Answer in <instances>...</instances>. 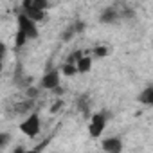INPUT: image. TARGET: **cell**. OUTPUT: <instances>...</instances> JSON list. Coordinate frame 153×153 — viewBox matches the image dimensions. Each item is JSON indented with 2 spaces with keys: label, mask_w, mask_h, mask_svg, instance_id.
<instances>
[{
  "label": "cell",
  "mask_w": 153,
  "mask_h": 153,
  "mask_svg": "<svg viewBox=\"0 0 153 153\" xmlns=\"http://www.w3.org/2000/svg\"><path fill=\"white\" fill-rule=\"evenodd\" d=\"M36 94H38V90H36V88H29V90H27V96H29L31 99H33V97H36Z\"/></svg>",
  "instance_id": "cell-17"
},
{
  "label": "cell",
  "mask_w": 153,
  "mask_h": 153,
  "mask_svg": "<svg viewBox=\"0 0 153 153\" xmlns=\"http://www.w3.org/2000/svg\"><path fill=\"white\" fill-rule=\"evenodd\" d=\"M101 148L105 151H110V153H119L123 149V142L119 139H105L103 144H101Z\"/></svg>",
  "instance_id": "cell-5"
},
{
  "label": "cell",
  "mask_w": 153,
  "mask_h": 153,
  "mask_svg": "<svg viewBox=\"0 0 153 153\" xmlns=\"http://www.w3.org/2000/svg\"><path fill=\"white\" fill-rule=\"evenodd\" d=\"M117 18H119L117 11H115V9H110V7H108V9H105V11H103V15H101V22H103V24H114Z\"/></svg>",
  "instance_id": "cell-8"
},
{
  "label": "cell",
  "mask_w": 153,
  "mask_h": 153,
  "mask_svg": "<svg viewBox=\"0 0 153 153\" xmlns=\"http://www.w3.org/2000/svg\"><path fill=\"white\" fill-rule=\"evenodd\" d=\"M6 52V45L4 43H0V54H4Z\"/></svg>",
  "instance_id": "cell-18"
},
{
  "label": "cell",
  "mask_w": 153,
  "mask_h": 153,
  "mask_svg": "<svg viewBox=\"0 0 153 153\" xmlns=\"http://www.w3.org/2000/svg\"><path fill=\"white\" fill-rule=\"evenodd\" d=\"M74 33H76V31H74V29H70V31H67V33H65V34H63V40H65V42H68V40H70V36H72V34H74Z\"/></svg>",
  "instance_id": "cell-16"
},
{
  "label": "cell",
  "mask_w": 153,
  "mask_h": 153,
  "mask_svg": "<svg viewBox=\"0 0 153 153\" xmlns=\"http://www.w3.org/2000/svg\"><path fill=\"white\" fill-rule=\"evenodd\" d=\"M47 0H24V9H45Z\"/></svg>",
  "instance_id": "cell-7"
},
{
  "label": "cell",
  "mask_w": 153,
  "mask_h": 153,
  "mask_svg": "<svg viewBox=\"0 0 153 153\" xmlns=\"http://www.w3.org/2000/svg\"><path fill=\"white\" fill-rule=\"evenodd\" d=\"M22 133H25L27 137H36L40 133V117L38 114H31L22 124H20Z\"/></svg>",
  "instance_id": "cell-2"
},
{
  "label": "cell",
  "mask_w": 153,
  "mask_h": 153,
  "mask_svg": "<svg viewBox=\"0 0 153 153\" xmlns=\"http://www.w3.org/2000/svg\"><path fill=\"white\" fill-rule=\"evenodd\" d=\"M105 126H106V117H105L103 114H94L92 119H90V124H88V133H90V137H94V139L99 137V135L103 133Z\"/></svg>",
  "instance_id": "cell-3"
},
{
  "label": "cell",
  "mask_w": 153,
  "mask_h": 153,
  "mask_svg": "<svg viewBox=\"0 0 153 153\" xmlns=\"http://www.w3.org/2000/svg\"><path fill=\"white\" fill-rule=\"evenodd\" d=\"M61 106H63V101H58V103L51 108V112H52V114H56V112H59V108H61Z\"/></svg>",
  "instance_id": "cell-15"
},
{
  "label": "cell",
  "mask_w": 153,
  "mask_h": 153,
  "mask_svg": "<svg viewBox=\"0 0 153 153\" xmlns=\"http://www.w3.org/2000/svg\"><path fill=\"white\" fill-rule=\"evenodd\" d=\"M25 42H27V36L18 29V33H16V40H15V45H16V49H20V47H24L25 45Z\"/></svg>",
  "instance_id": "cell-11"
},
{
  "label": "cell",
  "mask_w": 153,
  "mask_h": 153,
  "mask_svg": "<svg viewBox=\"0 0 153 153\" xmlns=\"http://www.w3.org/2000/svg\"><path fill=\"white\" fill-rule=\"evenodd\" d=\"M58 85H59V74H58V70H51V72H47V74L43 76V79H42V87H43V88L52 90V88L58 87Z\"/></svg>",
  "instance_id": "cell-4"
},
{
  "label": "cell",
  "mask_w": 153,
  "mask_h": 153,
  "mask_svg": "<svg viewBox=\"0 0 153 153\" xmlns=\"http://www.w3.org/2000/svg\"><path fill=\"white\" fill-rule=\"evenodd\" d=\"M94 54L99 56V58H103V56L108 54V49H106V47H96V49H94Z\"/></svg>",
  "instance_id": "cell-14"
},
{
  "label": "cell",
  "mask_w": 153,
  "mask_h": 153,
  "mask_svg": "<svg viewBox=\"0 0 153 153\" xmlns=\"http://www.w3.org/2000/svg\"><path fill=\"white\" fill-rule=\"evenodd\" d=\"M43 11H45V9H24V15H27L33 22H40V20H43V16H45Z\"/></svg>",
  "instance_id": "cell-9"
},
{
  "label": "cell",
  "mask_w": 153,
  "mask_h": 153,
  "mask_svg": "<svg viewBox=\"0 0 153 153\" xmlns=\"http://www.w3.org/2000/svg\"><path fill=\"white\" fill-rule=\"evenodd\" d=\"M9 139H11V135H9V133H0V149H2V148L9 142Z\"/></svg>",
  "instance_id": "cell-13"
},
{
  "label": "cell",
  "mask_w": 153,
  "mask_h": 153,
  "mask_svg": "<svg viewBox=\"0 0 153 153\" xmlns=\"http://www.w3.org/2000/svg\"><path fill=\"white\" fill-rule=\"evenodd\" d=\"M76 72H78V70H76V65L74 63H65L63 65V74L65 76H74Z\"/></svg>",
  "instance_id": "cell-12"
},
{
  "label": "cell",
  "mask_w": 153,
  "mask_h": 153,
  "mask_svg": "<svg viewBox=\"0 0 153 153\" xmlns=\"http://www.w3.org/2000/svg\"><path fill=\"white\" fill-rule=\"evenodd\" d=\"M18 29L27 36V40H34L38 38V27H36V22H33L27 15L20 13L18 15Z\"/></svg>",
  "instance_id": "cell-1"
},
{
  "label": "cell",
  "mask_w": 153,
  "mask_h": 153,
  "mask_svg": "<svg viewBox=\"0 0 153 153\" xmlns=\"http://www.w3.org/2000/svg\"><path fill=\"white\" fill-rule=\"evenodd\" d=\"M2 58H4V54H0V68H2Z\"/></svg>",
  "instance_id": "cell-19"
},
{
  "label": "cell",
  "mask_w": 153,
  "mask_h": 153,
  "mask_svg": "<svg viewBox=\"0 0 153 153\" xmlns=\"http://www.w3.org/2000/svg\"><path fill=\"white\" fill-rule=\"evenodd\" d=\"M139 101L144 103V105H153V87H148V88L139 96Z\"/></svg>",
  "instance_id": "cell-10"
},
{
  "label": "cell",
  "mask_w": 153,
  "mask_h": 153,
  "mask_svg": "<svg viewBox=\"0 0 153 153\" xmlns=\"http://www.w3.org/2000/svg\"><path fill=\"white\" fill-rule=\"evenodd\" d=\"M92 67V59L88 56H81L78 61H76V70L78 72H88Z\"/></svg>",
  "instance_id": "cell-6"
}]
</instances>
